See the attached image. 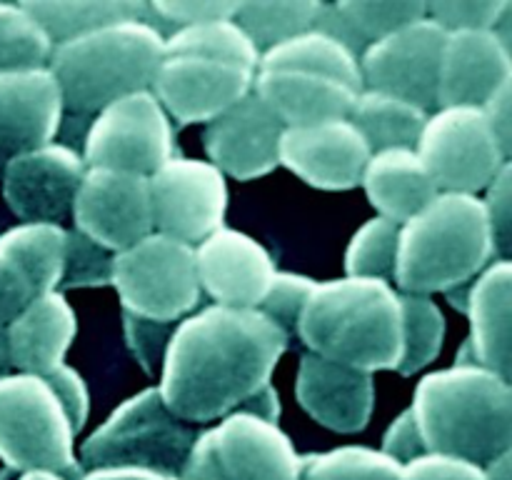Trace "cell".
Masks as SVG:
<instances>
[{
	"label": "cell",
	"mask_w": 512,
	"mask_h": 480,
	"mask_svg": "<svg viewBox=\"0 0 512 480\" xmlns=\"http://www.w3.org/2000/svg\"><path fill=\"white\" fill-rule=\"evenodd\" d=\"M290 338L260 310L208 308L175 325L160 365V395L178 418L208 425L273 383Z\"/></svg>",
	"instance_id": "cell-1"
},
{
	"label": "cell",
	"mask_w": 512,
	"mask_h": 480,
	"mask_svg": "<svg viewBox=\"0 0 512 480\" xmlns=\"http://www.w3.org/2000/svg\"><path fill=\"white\" fill-rule=\"evenodd\" d=\"M308 353L348 368L395 370L403 353V313L393 283L353 278L315 283L298 330Z\"/></svg>",
	"instance_id": "cell-2"
},
{
	"label": "cell",
	"mask_w": 512,
	"mask_h": 480,
	"mask_svg": "<svg viewBox=\"0 0 512 480\" xmlns=\"http://www.w3.org/2000/svg\"><path fill=\"white\" fill-rule=\"evenodd\" d=\"M428 453L488 465L512 443L510 380L483 365L428 373L410 405Z\"/></svg>",
	"instance_id": "cell-3"
},
{
	"label": "cell",
	"mask_w": 512,
	"mask_h": 480,
	"mask_svg": "<svg viewBox=\"0 0 512 480\" xmlns=\"http://www.w3.org/2000/svg\"><path fill=\"white\" fill-rule=\"evenodd\" d=\"M165 38L148 20H120L53 45L55 75L68 115L93 118L123 95L150 90Z\"/></svg>",
	"instance_id": "cell-4"
},
{
	"label": "cell",
	"mask_w": 512,
	"mask_h": 480,
	"mask_svg": "<svg viewBox=\"0 0 512 480\" xmlns=\"http://www.w3.org/2000/svg\"><path fill=\"white\" fill-rule=\"evenodd\" d=\"M495 258L483 200L468 193H438L400 225L395 285L400 293H445L470 283Z\"/></svg>",
	"instance_id": "cell-5"
},
{
	"label": "cell",
	"mask_w": 512,
	"mask_h": 480,
	"mask_svg": "<svg viewBox=\"0 0 512 480\" xmlns=\"http://www.w3.org/2000/svg\"><path fill=\"white\" fill-rule=\"evenodd\" d=\"M198 433V425L178 418L153 385L125 398L83 440L78 460L83 470L148 468L180 478Z\"/></svg>",
	"instance_id": "cell-6"
},
{
	"label": "cell",
	"mask_w": 512,
	"mask_h": 480,
	"mask_svg": "<svg viewBox=\"0 0 512 480\" xmlns=\"http://www.w3.org/2000/svg\"><path fill=\"white\" fill-rule=\"evenodd\" d=\"M75 430L43 375L0 378V460L13 473L48 470L68 480L85 473L75 455Z\"/></svg>",
	"instance_id": "cell-7"
},
{
	"label": "cell",
	"mask_w": 512,
	"mask_h": 480,
	"mask_svg": "<svg viewBox=\"0 0 512 480\" xmlns=\"http://www.w3.org/2000/svg\"><path fill=\"white\" fill-rule=\"evenodd\" d=\"M303 455L278 423L245 410L200 430L180 480H300Z\"/></svg>",
	"instance_id": "cell-8"
},
{
	"label": "cell",
	"mask_w": 512,
	"mask_h": 480,
	"mask_svg": "<svg viewBox=\"0 0 512 480\" xmlns=\"http://www.w3.org/2000/svg\"><path fill=\"white\" fill-rule=\"evenodd\" d=\"M123 310L143 318L178 323L200 303L195 245L150 233L115 253L113 280Z\"/></svg>",
	"instance_id": "cell-9"
},
{
	"label": "cell",
	"mask_w": 512,
	"mask_h": 480,
	"mask_svg": "<svg viewBox=\"0 0 512 480\" xmlns=\"http://www.w3.org/2000/svg\"><path fill=\"white\" fill-rule=\"evenodd\" d=\"M415 150L440 193H480L510 163V155L478 105L435 108L425 120Z\"/></svg>",
	"instance_id": "cell-10"
},
{
	"label": "cell",
	"mask_w": 512,
	"mask_h": 480,
	"mask_svg": "<svg viewBox=\"0 0 512 480\" xmlns=\"http://www.w3.org/2000/svg\"><path fill=\"white\" fill-rule=\"evenodd\" d=\"M85 168L150 175L175 150V128L153 90L123 95L90 118L80 145Z\"/></svg>",
	"instance_id": "cell-11"
},
{
	"label": "cell",
	"mask_w": 512,
	"mask_h": 480,
	"mask_svg": "<svg viewBox=\"0 0 512 480\" xmlns=\"http://www.w3.org/2000/svg\"><path fill=\"white\" fill-rule=\"evenodd\" d=\"M155 233L198 245L223 228L228 180L210 160L173 155L148 175Z\"/></svg>",
	"instance_id": "cell-12"
},
{
	"label": "cell",
	"mask_w": 512,
	"mask_h": 480,
	"mask_svg": "<svg viewBox=\"0 0 512 480\" xmlns=\"http://www.w3.org/2000/svg\"><path fill=\"white\" fill-rule=\"evenodd\" d=\"M255 73V68L215 55L165 53L150 90L170 120L208 125L253 90Z\"/></svg>",
	"instance_id": "cell-13"
},
{
	"label": "cell",
	"mask_w": 512,
	"mask_h": 480,
	"mask_svg": "<svg viewBox=\"0 0 512 480\" xmlns=\"http://www.w3.org/2000/svg\"><path fill=\"white\" fill-rule=\"evenodd\" d=\"M443 43L445 30L428 15L375 40L358 58L363 88L400 95L430 113L438 105Z\"/></svg>",
	"instance_id": "cell-14"
},
{
	"label": "cell",
	"mask_w": 512,
	"mask_h": 480,
	"mask_svg": "<svg viewBox=\"0 0 512 480\" xmlns=\"http://www.w3.org/2000/svg\"><path fill=\"white\" fill-rule=\"evenodd\" d=\"M75 230L120 253L153 233L148 175L85 168L73 200Z\"/></svg>",
	"instance_id": "cell-15"
},
{
	"label": "cell",
	"mask_w": 512,
	"mask_h": 480,
	"mask_svg": "<svg viewBox=\"0 0 512 480\" xmlns=\"http://www.w3.org/2000/svg\"><path fill=\"white\" fill-rule=\"evenodd\" d=\"M85 175L80 150L53 143L10 158L0 170L3 198L20 223H55L68 218Z\"/></svg>",
	"instance_id": "cell-16"
},
{
	"label": "cell",
	"mask_w": 512,
	"mask_h": 480,
	"mask_svg": "<svg viewBox=\"0 0 512 480\" xmlns=\"http://www.w3.org/2000/svg\"><path fill=\"white\" fill-rule=\"evenodd\" d=\"M370 145L348 118L285 128L280 135V165L320 190H350L360 185Z\"/></svg>",
	"instance_id": "cell-17"
},
{
	"label": "cell",
	"mask_w": 512,
	"mask_h": 480,
	"mask_svg": "<svg viewBox=\"0 0 512 480\" xmlns=\"http://www.w3.org/2000/svg\"><path fill=\"white\" fill-rule=\"evenodd\" d=\"M65 228L18 223L0 233V325H8L38 295L60 288Z\"/></svg>",
	"instance_id": "cell-18"
},
{
	"label": "cell",
	"mask_w": 512,
	"mask_h": 480,
	"mask_svg": "<svg viewBox=\"0 0 512 480\" xmlns=\"http://www.w3.org/2000/svg\"><path fill=\"white\" fill-rule=\"evenodd\" d=\"M285 125L250 90L243 100L205 125V153L223 175L255 180L280 165V135Z\"/></svg>",
	"instance_id": "cell-19"
},
{
	"label": "cell",
	"mask_w": 512,
	"mask_h": 480,
	"mask_svg": "<svg viewBox=\"0 0 512 480\" xmlns=\"http://www.w3.org/2000/svg\"><path fill=\"white\" fill-rule=\"evenodd\" d=\"M200 290L225 308L258 310L278 273L270 250L243 230L220 228L195 245Z\"/></svg>",
	"instance_id": "cell-20"
},
{
	"label": "cell",
	"mask_w": 512,
	"mask_h": 480,
	"mask_svg": "<svg viewBox=\"0 0 512 480\" xmlns=\"http://www.w3.org/2000/svg\"><path fill=\"white\" fill-rule=\"evenodd\" d=\"M63 115V95L50 68L0 73V170L15 155L53 143Z\"/></svg>",
	"instance_id": "cell-21"
},
{
	"label": "cell",
	"mask_w": 512,
	"mask_h": 480,
	"mask_svg": "<svg viewBox=\"0 0 512 480\" xmlns=\"http://www.w3.org/2000/svg\"><path fill=\"white\" fill-rule=\"evenodd\" d=\"M295 395L315 423L335 433H360L375 410L373 373L313 353L300 358Z\"/></svg>",
	"instance_id": "cell-22"
},
{
	"label": "cell",
	"mask_w": 512,
	"mask_h": 480,
	"mask_svg": "<svg viewBox=\"0 0 512 480\" xmlns=\"http://www.w3.org/2000/svg\"><path fill=\"white\" fill-rule=\"evenodd\" d=\"M512 80V50L490 30H450L445 33L438 75V105H483Z\"/></svg>",
	"instance_id": "cell-23"
},
{
	"label": "cell",
	"mask_w": 512,
	"mask_h": 480,
	"mask_svg": "<svg viewBox=\"0 0 512 480\" xmlns=\"http://www.w3.org/2000/svg\"><path fill=\"white\" fill-rule=\"evenodd\" d=\"M255 95L285 128L348 118L363 88L310 68H273L255 73Z\"/></svg>",
	"instance_id": "cell-24"
},
{
	"label": "cell",
	"mask_w": 512,
	"mask_h": 480,
	"mask_svg": "<svg viewBox=\"0 0 512 480\" xmlns=\"http://www.w3.org/2000/svg\"><path fill=\"white\" fill-rule=\"evenodd\" d=\"M10 360L18 373L45 375L63 363L78 335V315L63 290L38 295L8 325Z\"/></svg>",
	"instance_id": "cell-25"
},
{
	"label": "cell",
	"mask_w": 512,
	"mask_h": 480,
	"mask_svg": "<svg viewBox=\"0 0 512 480\" xmlns=\"http://www.w3.org/2000/svg\"><path fill=\"white\" fill-rule=\"evenodd\" d=\"M510 300L512 265L495 258L475 275L465 313L470 318V345L483 368L510 380Z\"/></svg>",
	"instance_id": "cell-26"
},
{
	"label": "cell",
	"mask_w": 512,
	"mask_h": 480,
	"mask_svg": "<svg viewBox=\"0 0 512 480\" xmlns=\"http://www.w3.org/2000/svg\"><path fill=\"white\" fill-rule=\"evenodd\" d=\"M360 185L380 218L398 225L413 218L440 193L415 148L375 150L365 165Z\"/></svg>",
	"instance_id": "cell-27"
},
{
	"label": "cell",
	"mask_w": 512,
	"mask_h": 480,
	"mask_svg": "<svg viewBox=\"0 0 512 480\" xmlns=\"http://www.w3.org/2000/svg\"><path fill=\"white\" fill-rule=\"evenodd\" d=\"M420 18H425V3L420 0H345L320 3L313 28L328 33L360 58L370 43Z\"/></svg>",
	"instance_id": "cell-28"
},
{
	"label": "cell",
	"mask_w": 512,
	"mask_h": 480,
	"mask_svg": "<svg viewBox=\"0 0 512 480\" xmlns=\"http://www.w3.org/2000/svg\"><path fill=\"white\" fill-rule=\"evenodd\" d=\"M428 115V110L400 95L363 88L350 108L348 120L375 153L388 148H415Z\"/></svg>",
	"instance_id": "cell-29"
},
{
	"label": "cell",
	"mask_w": 512,
	"mask_h": 480,
	"mask_svg": "<svg viewBox=\"0 0 512 480\" xmlns=\"http://www.w3.org/2000/svg\"><path fill=\"white\" fill-rule=\"evenodd\" d=\"M23 8L53 45L120 20H148V3L140 0H25Z\"/></svg>",
	"instance_id": "cell-30"
},
{
	"label": "cell",
	"mask_w": 512,
	"mask_h": 480,
	"mask_svg": "<svg viewBox=\"0 0 512 480\" xmlns=\"http://www.w3.org/2000/svg\"><path fill=\"white\" fill-rule=\"evenodd\" d=\"M273 68H310L320 70V73L335 75L340 80L363 88L360 80V65L358 55L353 50L345 48L335 38H330L323 30H305V33L295 35V38L283 40V43L273 45V48L260 53L258 70H273Z\"/></svg>",
	"instance_id": "cell-31"
},
{
	"label": "cell",
	"mask_w": 512,
	"mask_h": 480,
	"mask_svg": "<svg viewBox=\"0 0 512 480\" xmlns=\"http://www.w3.org/2000/svg\"><path fill=\"white\" fill-rule=\"evenodd\" d=\"M318 10V0H248L238 3L233 20L263 53L313 28Z\"/></svg>",
	"instance_id": "cell-32"
},
{
	"label": "cell",
	"mask_w": 512,
	"mask_h": 480,
	"mask_svg": "<svg viewBox=\"0 0 512 480\" xmlns=\"http://www.w3.org/2000/svg\"><path fill=\"white\" fill-rule=\"evenodd\" d=\"M400 313H403V353L395 373L408 378L420 373L440 355L445 340V318L433 298L413 293H400Z\"/></svg>",
	"instance_id": "cell-33"
},
{
	"label": "cell",
	"mask_w": 512,
	"mask_h": 480,
	"mask_svg": "<svg viewBox=\"0 0 512 480\" xmlns=\"http://www.w3.org/2000/svg\"><path fill=\"white\" fill-rule=\"evenodd\" d=\"M165 53H198L228 58L258 70L260 50L233 18L188 25L165 35Z\"/></svg>",
	"instance_id": "cell-34"
},
{
	"label": "cell",
	"mask_w": 512,
	"mask_h": 480,
	"mask_svg": "<svg viewBox=\"0 0 512 480\" xmlns=\"http://www.w3.org/2000/svg\"><path fill=\"white\" fill-rule=\"evenodd\" d=\"M398 475V460L365 445H343L303 455L300 468V480H398Z\"/></svg>",
	"instance_id": "cell-35"
},
{
	"label": "cell",
	"mask_w": 512,
	"mask_h": 480,
	"mask_svg": "<svg viewBox=\"0 0 512 480\" xmlns=\"http://www.w3.org/2000/svg\"><path fill=\"white\" fill-rule=\"evenodd\" d=\"M53 43L23 3H0V73L48 68Z\"/></svg>",
	"instance_id": "cell-36"
},
{
	"label": "cell",
	"mask_w": 512,
	"mask_h": 480,
	"mask_svg": "<svg viewBox=\"0 0 512 480\" xmlns=\"http://www.w3.org/2000/svg\"><path fill=\"white\" fill-rule=\"evenodd\" d=\"M400 225L388 218H370L360 225L345 248V275L393 283L398 263Z\"/></svg>",
	"instance_id": "cell-37"
},
{
	"label": "cell",
	"mask_w": 512,
	"mask_h": 480,
	"mask_svg": "<svg viewBox=\"0 0 512 480\" xmlns=\"http://www.w3.org/2000/svg\"><path fill=\"white\" fill-rule=\"evenodd\" d=\"M113 250L103 248L78 230H65L63 288H100L113 280Z\"/></svg>",
	"instance_id": "cell-38"
},
{
	"label": "cell",
	"mask_w": 512,
	"mask_h": 480,
	"mask_svg": "<svg viewBox=\"0 0 512 480\" xmlns=\"http://www.w3.org/2000/svg\"><path fill=\"white\" fill-rule=\"evenodd\" d=\"M315 283H318V280L308 278V275L303 273L278 270V273L273 275V280H270L258 310L265 318L273 320L278 328H283L288 338H293L295 330H298L300 313H303Z\"/></svg>",
	"instance_id": "cell-39"
},
{
	"label": "cell",
	"mask_w": 512,
	"mask_h": 480,
	"mask_svg": "<svg viewBox=\"0 0 512 480\" xmlns=\"http://www.w3.org/2000/svg\"><path fill=\"white\" fill-rule=\"evenodd\" d=\"M238 0H153L148 3V23L163 33L188 25L208 23V20L233 18Z\"/></svg>",
	"instance_id": "cell-40"
},
{
	"label": "cell",
	"mask_w": 512,
	"mask_h": 480,
	"mask_svg": "<svg viewBox=\"0 0 512 480\" xmlns=\"http://www.w3.org/2000/svg\"><path fill=\"white\" fill-rule=\"evenodd\" d=\"M178 323H165V320L143 318V315H133V313H128V310H123L125 343H128L133 358L138 360V365L148 375L160 373V365H163L165 350H168V343H170V335H173L175 325Z\"/></svg>",
	"instance_id": "cell-41"
},
{
	"label": "cell",
	"mask_w": 512,
	"mask_h": 480,
	"mask_svg": "<svg viewBox=\"0 0 512 480\" xmlns=\"http://www.w3.org/2000/svg\"><path fill=\"white\" fill-rule=\"evenodd\" d=\"M505 0H433L425 3V15L438 23L445 33L450 30H490Z\"/></svg>",
	"instance_id": "cell-42"
},
{
	"label": "cell",
	"mask_w": 512,
	"mask_h": 480,
	"mask_svg": "<svg viewBox=\"0 0 512 480\" xmlns=\"http://www.w3.org/2000/svg\"><path fill=\"white\" fill-rule=\"evenodd\" d=\"M510 178H512V168L510 163L503 165L498 175L493 178V183L485 188V198L483 208H485V218H488L490 225V235H493V245H495V255L498 258H508L510 260Z\"/></svg>",
	"instance_id": "cell-43"
},
{
	"label": "cell",
	"mask_w": 512,
	"mask_h": 480,
	"mask_svg": "<svg viewBox=\"0 0 512 480\" xmlns=\"http://www.w3.org/2000/svg\"><path fill=\"white\" fill-rule=\"evenodd\" d=\"M398 480H485L483 465L455 455L425 453L400 465Z\"/></svg>",
	"instance_id": "cell-44"
},
{
	"label": "cell",
	"mask_w": 512,
	"mask_h": 480,
	"mask_svg": "<svg viewBox=\"0 0 512 480\" xmlns=\"http://www.w3.org/2000/svg\"><path fill=\"white\" fill-rule=\"evenodd\" d=\"M43 378L48 380V385L53 388V393L58 395L60 405H63L65 413H68L70 425H73L75 433H80L85 425V420H88V415H90V393H88V385H85L83 375H80L75 368H70V365L60 363L58 368L48 370Z\"/></svg>",
	"instance_id": "cell-45"
},
{
	"label": "cell",
	"mask_w": 512,
	"mask_h": 480,
	"mask_svg": "<svg viewBox=\"0 0 512 480\" xmlns=\"http://www.w3.org/2000/svg\"><path fill=\"white\" fill-rule=\"evenodd\" d=\"M380 450H383L385 455H390L393 460H398L400 465L410 463V460L428 453V450H425L423 438H420V430H418V423H415L413 410L410 408L403 410V413H400L398 418L385 428L383 448Z\"/></svg>",
	"instance_id": "cell-46"
},
{
	"label": "cell",
	"mask_w": 512,
	"mask_h": 480,
	"mask_svg": "<svg viewBox=\"0 0 512 480\" xmlns=\"http://www.w3.org/2000/svg\"><path fill=\"white\" fill-rule=\"evenodd\" d=\"M510 83H505L503 88L495 90V93L490 95L483 105H480L485 113V118H488L490 128H493V133L498 135L500 145H503L505 153L508 155H510V95H512Z\"/></svg>",
	"instance_id": "cell-47"
},
{
	"label": "cell",
	"mask_w": 512,
	"mask_h": 480,
	"mask_svg": "<svg viewBox=\"0 0 512 480\" xmlns=\"http://www.w3.org/2000/svg\"><path fill=\"white\" fill-rule=\"evenodd\" d=\"M80 480H180L178 475L158 473L148 468H90Z\"/></svg>",
	"instance_id": "cell-48"
},
{
	"label": "cell",
	"mask_w": 512,
	"mask_h": 480,
	"mask_svg": "<svg viewBox=\"0 0 512 480\" xmlns=\"http://www.w3.org/2000/svg\"><path fill=\"white\" fill-rule=\"evenodd\" d=\"M510 458L512 453L498 455L495 460H490L488 465H483V473H485V480H510Z\"/></svg>",
	"instance_id": "cell-49"
},
{
	"label": "cell",
	"mask_w": 512,
	"mask_h": 480,
	"mask_svg": "<svg viewBox=\"0 0 512 480\" xmlns=\"http://www.w3.org/2000/svg\"><path fill=\"white\" fill-rule=\"evenodd\" d=\"M0 480H68L58 473H48V470H28V473H13L5 468L0 473Z\"/></svg>",
	"instance_id": "cell-50"
},
{
	"label": "cell",
	"mask_w": 512,
	"mask_h": 480,
	"mask_svg": "<svg viewBox=\"0 0 512 480\" xmlns=\"http://www.w3.org/2000/svg\"><path fill=\"white\" fill-rule=\"evenodd\" d=\"M13 370V360H10V343H8V330L0 325V378Z\"/></svg>",
	"instance_id": "cell-51"
}]
</instances>
